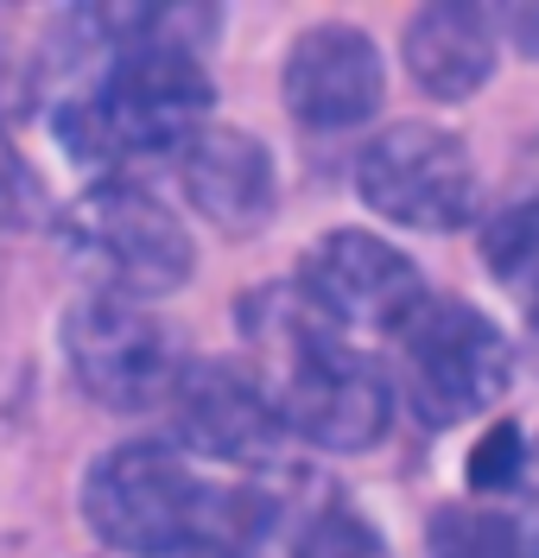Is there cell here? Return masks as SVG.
<instances>
[{"label": "cell", "instance_id": "obj_11", "mask_svg": "<svg viewBox=\"0 0 539 558\" xmlns=\"http://www.w3.org/2000/svg\"><path fill=\"white\" fill-rule=\"evenodd\" d=\"M179 184L191 209L216 222L222 235H260L280 209V178H273V153L248 134V128H204L179 153Z\"/></svg>", "mask_w": 539, "mask_h": 558}, {"label": "cell", "instance_id": "obj_13", "mask_svg": "<svg viewBox=\"0 0 539 558\" xmlns=\"http://www.w3.org/2000/svg\"><path fill=\"white\" fill-rule=\"evenodd\" d=\"M482 260L502 279L507 299L527 312L534 343H539V204L534 197H514L507 209H495L482 222Z\"/></svg>", "mask_w": 539, "mask_h": 558}, {"label": "cell", "instance_id": "obj_15", "mask_svg": "<svg viewBox=\"0 0 539 558\" xmlns=\"http://www.w3.org/2000/svg\"><path fill=\"white\" fill-rule=\"evenodd\" d=\"M292 558H388V546H381V533L362 521L356 508H343V501H318V508L298 521Z\"/></svg>", "mask_w": 539, "mask_h": 558}, {"label": "cell", "instance_id": "obj_21", "mask_svg": "<svg viewBox=\"0 0 539 558\" xmlns=\"http://www.w3.org/2000/svg\"><path fill=\"white\" fill-rule=\"evenodd\" d=\"M520 197H534L539 204V140H534V153H527V191H520Z\"/></svg>", "mask_w": 539, "mask_h": 558}, {"label": "cell", "instance_id": "obj_5", "mask_svg": "<svg viewBox=\"0 0 539 558\" xmlns=\"http://www.w3.org/2000/svg\"><path fill=\"white\" fill-rule=\"evenodd\" d=\"M400 368H406L413 413L431 432H444V425L489 413L514 387V343L502 337V324H489L464 299H431L400 330Z\"/></svg>", "mask_w": 539, "mask_h": 558}, {"label": "cell", "instance_id": "obj_2", "mask_svg": "<svg viewBox=\"0 0 539 558\" xmlns=\"http://www.w3.org/2000/svg\"><path fill=\"white\" fill-rule=\"evenodd\" d=\"M210 70L191 51H121L96 64V83L58 102V146L83 166H140L179 159L210 121Z\"/></svg>", "mask_w": 539, "mask_h": 558}, {"label": "cell", "instance_id": "obj_10", "mask_svg": "<svg viewBox=\"0 0 539 558\" xmlns=\"http://www.w3.org/2000/svg\"><path fill=\"white\" fill-rule=\"evenodd\" d=\"M280 96H286L292 121L311 134H343L362 128L381 96H388V70H381V45L356 26H311L292 38L286 70H280Z\"/></svg>", "mask_w": 539, "mask_h": 558}, {"label": "cell", "instance_id": "obj_16", "mask_svg": "<svg viewBox=\"0 0 539 558\" xmlns=\"http://www.w3.org/2000/svg\"><path fill=\"white\" fill-rule=\"evenodd\" d=\"M527 476V432L520 425H489L482 432V445L469 451V488H482V495H502Z\"/></svg>", "mask_w": 539, "mask_h": 558}, {"label": "cell", "instance_id": "obj_14", "mask_svg": "<svg viewBox=\"0 0 539 558\" xmlns=\"http://www.w3.org/2000/svg\"><path fill=\"white\" fill-rule=\"evenodd\" d=\"M527 533L489 508H444L431 521V558H527Z\"/></svg>", "mask_w": 539, "mask_h": 558}, {"label": "cell", "instance_id": "obj_18", "mask_svg": "<svg viewBox=\"0 0 539 558\" xmlns=\"http://www.w3.org/2000/svg\"><path fill=\"white\" fill-rule=\"evenodd\" d=\"M26 96H33V76H26V70L13 64V51L0 45V121H7L13 108L26 102Z\"/></svg>", "mask_w": 539, "mask_h": 558}, {"label": "cell", "instance_id": "obj_17", "mask_svg": "<svg viewBox=\"0 0 539 558\" xmlns=\"http://www.w3.org/2000/svg\"><path fill=\"white\" fill-rule=\"evenodd\" d=\"M38 216H45V184L0 121V229H33Z\"/></svg>", "mask_w": 539, "mask_h": 558}, {"label": "cell", "instance_id": "obj_1", "mask_svg": "<svg viewBox=\"0 0 539 558\" xmlns=\"http://www.w3.org/2000/svg\"><path fill=\"white\" fill-rule=\"evenodd\" d=\"M248 343L260 362V387L280 407L292 438L336 457L381 445L388 413H394V387L381 375V362L362 355L298 286L254 299Z\"/></svg>", "mask_w": 539, "mask_h": 558}, {"label": "cell", "instance_id": "obj_6", "mask_svg": "<svg viewBox=\"0 0 539 558\" xmlns=\"http://www.w3.org/2000/svg\"><path fill=\"white\" fill-rule=\"evenodd\" d=\"M356 191L381 222L431 229V235L476 222V204H482L469 146L431 121H394L368 140L356 153Z\"/></svg>", "mask_w": 539, "mask_h": 558}, {"label": "cell", "instance_id": "obj_20", "mask_svg": "<svg viewBox=\"0 0 539 558\" xmlns=\"http://www.w3.org/2000/svg\"><path fill=\"white\" fill-rule=\"evenodd\" d=\"M166 558H242L235 546H216V539H191V546H179V553H166Z\"/></svg>", "mask_w": 539, "mask_h": 558}, {"label": "cell", "instance_id": "obj_4", "mask_svg": "<svg viewBox=\"0 0 539 558\" xmlns=\"http://www.w3.org/2000/svg\"><path fill=\"white\" fill-rule=\"evenodd\" d=\"M64 260L102 299H166L197 267V242L172 209L134 178H102L58 216Z\"/></svg>", "mask_w": 539, "mask_h": 558}, {"label": "cell", "instance_id": "obj_3", "mask_svg": "<svg viewBox=\"0 0 539 558\" xmlns=\"http://www.w3.org/2000/svg\"><path fill=\"white\" fill-rule=\"evenodd\" d=\"M216 501L222 488L204 483L172 438H127L83 476V521L127 558H166L191 539H216Z\"/></svg>", "mask_w": 539, "mask_h": 558}, {"label": "cell", "instance_id": "obj_22", "mask_svg": "<svg viewBox=\"0 0 539 558\" xmlns=\"http://www.w3.org/2000/svg\"><path fill=\"white\" fill-rule=\"evenodd\" d=\"M527 470H534V488H539V451H534V463H527Z\"/></svg>", "mask_w": 539, "mask_h": 558}, {"label": "cell", "instance_id": "obj_8", "mask_svg": "<svg viewBox=\"0 0 539 558\" xmlns=\"http://www.w3.org/2000/svg\"><path fill=\"white\" fill-rule=\"evenodd\" d=\"M298 292L336 330H394V337L431 305L413 254H400L394 242H381L368 229L318 235L298 260Z\"/></svg>", "mask_w": 539, "mask_h": 558}, {"label": "cell", "instance_id": "obj_9", "mask_svg": "<svg viewBox=\"0 0 539 558\" xmlns=\"http://www.w3.org/2000/svg\"><path fill=\"white\" fill-rule=\"evenodd\" d=\"M172 445L197 457H216V463H235V470H273L280 463V445H286V418L267 400L260 375L248 368H229V362H197L184 368L172 400Z\"/></svg>", "mask_w": 539, "mask_h": 558}, {"label": "cell", "instance_id": "obj_12", "mask_svg": "<svg viewBox=\"0 0 539 558\" xmlns=\"http://www.w3.org/2000/svg\"><path fill=\"white\" fill-rule=\"evenodd\" d=\"M406 70L438 102H464L495 76V13L469 0H438L406 20Z\"/></svg>", "mask_w": 539, "mask_h": 558}, {"label": "cell", "instance_id": "obj_7", "mask_svg": "<svg viewBox=\"0 0 539 558\" xmlns=\"http://www.w3.org/2000/svg\"><path fill=\"white\" fill-rule=\"evenodd\" d=\"M64 362H71L76 387L102 400L108 413L166 407L184 375L166 317H152L134 299H102V292L76 299L64 312Z\"/></svg>", "mask_w": 539, "mask_h": 558}, {"label": "cell", "instance_id": "obj_19", "mask_svg": "<svg viewBox=\"0 0 539 558\" xmlns=\"http://www.w3.org/2000/svg\"><path fill=\"white\" fill-rule=\"evenodd\" d=\"M507 26H514V45H520L527 58H539V7H514Z\"/></svg>", "mask_w": 539, "mask_h": 558}]
</instances>
